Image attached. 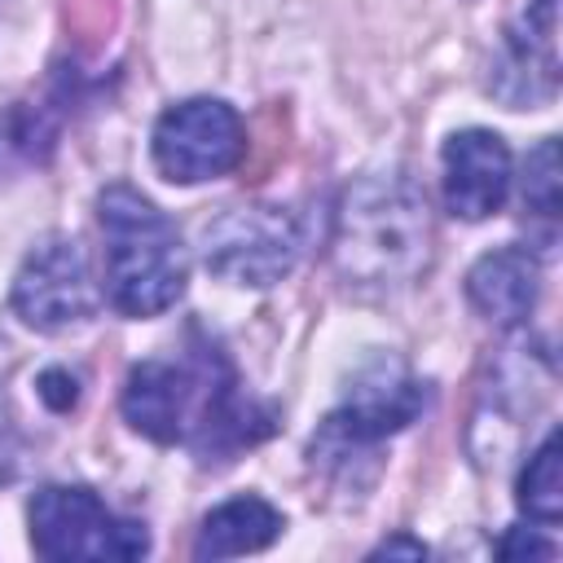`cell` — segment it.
<instances>
[{"label":"cell","instance_id":"9","mask_svg":"<svg viewBox=\"0 0 563 563\" xmlns=\"http://www.w3.org/2000/svg\"><path fill=\"white\" fill-rule=\"evenodd\" d=\"M510 194V150L488 128H462L444 141V207L462 220H488Z\"/></svg>","mask_w":563,"mask_h":563},{"label":"cell","instance_id":"2","mask_svg":"<svg viewBox=\"0 0 563 563\" xmlns=\"http://www.w3.org/2000/svg\"><path fill=\"white\" fill-rule=\"evenodd\" d=\"M330 255L347 286H409L431 260L427 194L400 172L356 180L339 202Z\"/></svg>","mask_w":563,"mask_h":563},{"label":"cell","instance_id":"10","mask_svg":"<svg viewBox=\"0 0 563 563\" xmlns=\"http://www.w3.org/2000/svg\"><path fill=\"white\" fill-rule=\"evenodd\" d=\"M537 290H541V264L537 255H528V246L488 251L466 273V299L484 321L501 330L528 321V312L537 308Z\"/></svg>","mask_w":563,"mask_h":563},{"label":"cell","instance_id":"4","mask_svg":"<svg viewBox=\"0 0 563 563\" xmlns=\"http://www.w3.org/2000/svg\"><path fill=\"white\" fill-rule=\"evenodd\" d=\"M31 545L40 559L70 563V559H141L150 537L136 519H119L92 488L79 484H48L31 497Z\"/></svg>","mask_w":563,"mask_h":563},{"label":"cell","instance_id":"15","mask_svg":"<svg viewBox=\"0 0 563 563\" xmlns=\"http://www.w3.org/2000/svg\"><path fill=\"white\" fill-rule=\"evenodd\" d=\"M374 554H405V559H422V554H427V545H422V541H409V537H391V541H383Z\"/></svg>","mask_w":563,"mask_h":563},{"label":"cell","instance_id":"14","mask_svg":"<svg viewBox=\"0 0 563 563\" xmlns=\"http://www.w3.org/2000/svg\"><path fill=\"white\" fill-rule=\"evenodd\" d=\"M497 550H501V559H519V554L550 559V554H554V545H550V541H541V537H532L528 528H515V532H510V537H506Z\"/></svg>","mask_w":563,"mask_h":563},{"label":"cell","instance_id":"12","mask_svg":"<svg viewBox=\"0 0 563 563\" xmlns=\"http://www.w3.org/2000/svg\"><path fill=\"white\" fill-rule=\"evenodd\" d=\"M559 431H550L541 440V449L528 457L523 475H519V506L537 519V523H559L563 515V471H559Z\"/></svg>","mask_w":563,"mask_h":563},{"label":"cell","instance_id":"8","mask_svg":"<svg viewBox=\"0 0 563 563\" xmlns=\"http://www.w3.org/2000/svg\"><path fill=\"white\" fill-rule=\"evenodd\" d=\"M422 405H427V387L400 361H374L352 378L343 409L330 418V431L343 435L347 444H374L409 427L422 413Z\"/></svg>","mask_w":563,"mask_h":563},{"label":"cell","instance_id":"5","mask_svg":"<svg viewBox=\"0 0 563 563\" xmlns=\"http://www.w3.org/2000/svg\"><path fill=\"white\" fill-rule=\"evenodd\" d=\"M303 233L277 202L224 207L202 224V260L229 286H273L299 260Z\"/></svg>","mask_w":563,"mask_h":563},{"label":"cell","instance_id":"11","mask_svg":"<svg viewBox=\"0 0 563 563\" xmlns=\"http://www.w3.org/2000/svg\"><path fill=\"white\" fill-rule=\"evenodd\" d=\"M286 519L277 506H268L264 497L246 493V497H233L224 506H216L202 528H198V541H194V559H233V554H255L264 545H273L282 537Z\"/></svg>","mask_w":563,"mask_h":563},{"label":"cell","instance_id":"13","mask_svg":"<svg viewBox=\"0 0 563 563\" xmlns=\"http://www.w3.org/2000/svg\"><path fill=\"white\" fill-rule=\"evenodd\" d=\"M523 207L554 220L559 216V145L554 136H545L532 154H528V172H523Z\"/></svg>","mask_w":563,"mask_h":563},{"label":"cell","instance_id":"7","mask_svg":"<svg viewBox=\"0 0 563 563\" xmlns=\"http://www.w3.org/2000/svg\"><path fill=\"white\" fill-rule=\"evenodd\" d=\"M97 303L101 295H97L88 255L70 238L40 242L13 277V312L31 330H44V334L84 325L97 312Z\"/></svg>","mask_w":563,"mask_h":563},{"label":"cell","instance_id":"3","mask_svg":"<svg viewBox=\"0 0 563 563\" xmlns=\"http://www.w3.org/2000/svg\"><path fill=\"white\" fill-rule=\"evenodd\" d=\"M106 238V299L123 317H158L185 295L189 260L176 224L132 185H106L97 198Z\"/></svg>","mask_w":563,"mask_h":563},{"label":"cell","instance_id":"1","mask_svg":"<svg viewBox=\"0 0 563 563\" xmlns=\"http://www.w3.org/2000/svg\"><path fill=\"white\" fill-rule=\"evenodd\" d=\"M123 418L158 444H194L202 462L229 457L268 431V418L238 396L220 356L141 361L123 383Z\"/></svg>","mask_w":563,"mask_h":563},{"label":"cell","instance_id":"6","mask_svg":"<svg viewBox=\"0 0 563 563\" xmlns=\"http://www.w3.org/2000/svg\"><path fill=\"white\" fill-rule=\"evenodd\" d=\"M154 167L176 185H198L233 172L246 154V132L233 106L216 97H189L167 106L150 136Z\"/></svg>","mask_w":563,"mask_h":563}]
</instances>
